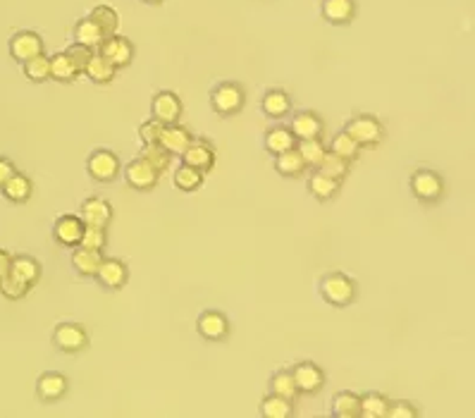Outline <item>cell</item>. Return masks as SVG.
I'll return each instance as SVG.
<instances>
[{
    "label": "cell",
    "instance_id": "d6a6232c",
    "mask_svg": "<svg viewBox=\"0 0 475 418\" xmlns=\"http://www.w3.org/2000/svg\"><path fill=\"white\" fill-rule=\"evenodd\" d=\"M318 172L328 175V177H335V180H342L349 175V160H344L342 155L332 153V151H325L323 160L318 163Z\"/></svg>",
    "mask_w": 475,
    "mask_h": 418
},
{
    "label": "cell",
    "instance_id": "bcb514c9",
    "mask_svg": "<svg viewBox=\"0 0 475 418\" xmlns=\"http://www.w3.org/2000/svg\"><path fill=\"white\" fill-rule=\"evenodd\" d=\"M415 416H418V411H415L408 402L389 404V409H387V418H415Z\"/></svg>",
    "mask_w": 475,
    "mask_h": 418
},
{
    "label": "cell",
    "instance_id": "e575fe53",
    "mask_svg": "<svg viewBox=\"0 0 475 418\" xmlns=\"http://www.w3.org/2000/svg\"><path fill=\"white\" fill-rule=\"evenodd\" d=\"M270 390H272V395H279V397H284V400H289V402H294L296 395H298L291 370H277V373L270 378Z\"/></svg>",
    "mask_w": 475,
    "mask_h": 418
},
{
    "label": "cell",
    "instance_id": "ba28073f",
    "mask_svg": "<svg viewBox=\"0 0 475 418\" xmlns=\"http://www.w3.org/2000/svg\"><path fill=\"white\" fill-rule=\"evenodd\" d=\"M99 50H101V55L106 57L108 62L115 65V70L127 67V65L132 62V57H134V45L129 43L125 36H117V34L108 36L106 41L99 45Z\"/></svg>",
    "mask_w": 475,
    "mask_h": 418
},
{
    "label": "cell",
    "instance_id": "5bb4252c",
    "mask_svg": "<svg viewBox=\"0 0 475 418\" xmlns=\"http://www.w3.org/2000/svg\"><path fill=\"white\" fill-rule=\"evenodd\" d=\"M129 270L122 260L117 258H103L99 265V273H96V280L106 287V290H122L127 285Z\"/></svg>",
    "mask_w": 475,
    "mask_h": 418
},
{
    "label": "cell",
    "instance_id": "7c38bea8",
    "mask_svg": "<svg viewBox=\"0 0 475 418\" xmlns=\"http://www.w3.org/2000/svg\"><path fill=\"white\" fill-rule=\"evenodd\" d=\"M153 117L162 125H174L181 117V101L172 91H160L153 98Z\"/></svg>",
    "mask_w": 475,
    "mask_h": 418
},
{
    "label": "cell",
    "instance_id": "8992f818",
    "mask_svg": "<svg viewBox=\"0 0 475 418\" xmlns=\"http://www.w3.org/2000/svg\"><path fill=\"white\" fill-rule=\"evenodd\" d=\"M53 342L55 347L60 351H67V354H77V351L86 349L89 344V335L86 330L82 328V325L77 323H62L57 325L55 335H53Z\"/></svg>",
    "mask_w": 475,
    "mask_h": 418
},
{
    "label": "cell",
    "instance_id": "4316f807",
    "mask_svg": "<svg viewBox=\"0 0 475 418\" xmlns=\"http://www.w3.org/2000/svg\"><path fill=\"white\" fill-rule=\"evenodd\" d=\"M275 170L282 177H298V175L303 172L306 170V163H303V158H301V153L296 151V146L294 148H289V151H282V153H277V158H275Z\"/></svg>",
    "mask_w": 475,
    "mask_h": 418
},
{
    "label": "cell",
    "instance_id": "f6af8a7d",
    "mask_svg": "<svg viewBox=\"0 0 475 418\" xmlns=\"http://www.w3.org/2000/svg\"><path fill=\"white\" fill-rule=\"evenodd\" d=\"M162 122H158L153 117V120H148V122H144V125L139 127V136H141V141L144 143H158L160 141V134H162Z\"/></svg>",
    "mask_w": 475,
    "mask_h": 418
},
{
    "label": "cell",
    "instance_id": "277c9868",
    "mask_svg": "<svg viewBox=\"0 0 475 418\" xmlns=\"http://www.w3.org/2000/svg\"><path fill=\"white\" fill-rule=\"evenodd\" d=\"M411 192L423 204H432V201H437L445 194V182L432 170H418L411 177Z\"/></svg>",
    "mask_w": 475,
    "mask_h": 418
},
{
    "label": "cell",
    "instance_id": "9c48e42d",
    "mask_svg": "<svg viewBox=\"0 0 475 418\" xmlns=\"http://www.w3.org/2000/svg\"><path fill=\"white\" fill-rule=\"evenodd\" d=\"M41 53H43V41L34 31H17V34L10 38V55L15 57L17 62H27L34 55H41Z\"/></svg>",
    "mask_w": 475,
    "mask_h": 418
},
{
    "label": "cell",
    "instance_id": "ab89813d",
    "mask_svg": "<svg viewBox=\"0 0 475 418\" xmlns=\"http://www.w3.org/2000/svg\"><path fill=\"white\" fill-rule=\"evenodd\" d=\"M174 185L181 192H196V189L203 185V172H199L196 167H189V165H181L174 170Z\"/></svg>",
    "mask_w": 475,
    "mask_h": 418
},
{
    "label": "cell",
    "instance_id": "d590c367",
    "mask_svg": "<svg viewBox=\"0 0 475 418\" xmlns=\"http://www.w3.org/2000/svg\"><path fill=\"white\" fill-rule=\"evenodd\" d=\"M296 151L301 153L306 167H318V163L323 160V155H325L328 148L323 146L320 136H318V139H298L296 141Z\"/></svg>",
    "mask_w": 475,
    "mask_h": 418
},
{
    "label": "cell",
    "instance_id": "e0dca14e",
    "mask_svg": "<svg viewBox=\"0 0 475 418\" xmlns=\"http://www.w3.org/2000/svg\"><path fill=\"white\" fill-rule=\"evenodd\" d=\"M291 134L298 139H318L323 132V120L318 117L315 113H311V110H301V113H296L291 117Z\"/></svg>",
    "mask_w": 475,
    "mask_h": 418
},
{
    "label": "cell",
    "instance_id": "ffe728a7",
    "mask_svg": "<svg viewBox=\"0 0 475 418\" xmlns=\"http://www.w3.org/2000/svg\"><path fill=\"white\" fill-rule=\"evenodd\" d=\"M356 15L354 0H323V17L330 24H349Z\"/></svg>",
    "mask_w": 475,
    "mask_h": 418
},
{
    "label": "cell",
    "instance_id": "f1b7e54d",
    "mask_svg": "<svg viewBox=\"0 0 475 418\" xmlns=\"http://www.w3.org/2000/svg\"><path fill=\"white\" fill-rule=\"evenodd\" d=\"M294 146H296V136L291 134V129L275 127V129H270V132L265 134V148H268L272 155H277L282 151H289V148H294Z\"/></svg>",
    "mask_w": 475,
    "mask_h": 418
},
{
    "label": "cell",
    "instance_id": "ee69618b",
    "mask_svg": "<svg viewBox=\"0 0 475 418\" xmlns=\"http://www.w3.org/2000/svg\"><path fill=\"white\" fill-rule=\"evenodd\" d=\"M65 55L69 57V62L74 65V70L82 75L84 67H86V62L91 60V55H94V48H89V45H82V43H74V45H69V48L65 50Z\"/></svg>",
    "mask_w": 475,
    "mask_h": 418
},
{
    "label": "cell",
    "instance_id": "6da1fadb",
    "mask_svg": "<svg viewBox=\"0 0 475 418\" xmlns=\"http://www.w3.org/2000/svg\"><path fill=\"white\" fill-rule=\"evenodd\" d=\"M320 294L323 299L332 306H349L356 299V285L354 280L342 275V273H330L323 277L320 282Z\"/></svg>",
    "mask_w": 475,
    "mask_h": 418
},
{
    "label": "cell",
    "instance_id": "7dc6e473",
    "mask_svg": "<svg viewBox=\"0 0 475 418\" xmlns=\"http://www.w3.org/2000/svg\"><path fill=\"white\" fill-rule=\"evenodd\" d=\"M12 175H15V165H12L8 158H0V187H3Z\"/></svg>",
    "mask_w": 475,
    "mask_h": 418
},
{
    "label": "cell",
    "instance_id": "d6986e66",
    "mask_svg": "<svg viewBox=\"0 0 475 418\" xmlns=\"http://www.w3.org/2000/svg\"><path fill=\"white\" fill-rule=\"evenodd\" d=\"M36 392L43 402H55L67 392V378L60 373H43L36 383Z\"/></svg>",
    "mask_w": 475,
    "mask_h": 418
},
{
    "label": "cell",
    "instance_id": "f546056e",
    "mask_svg": "<svg viewBox=\"0 0 475 418\" xmlns=\"http://www.w3.org/2000/svg\"><path fill=\"white\" fill-rule=\"evenodd\" d=\"M308 189H311V194H313L315 199L328 201L337 192H340V180L328 177V175H323V172H318V170H315V172L311 175V180H308Z\"/></svg>",
    "mask_w": 475,
    "mask_h": 418
},
{
    "label": "cell",
    "instance_id": "681fc988",
    "mask_svg": "<svg viewBox=\"0 0 475 418\" xmlns=\"http://www.w3.org/2000/svg\"><path fill=\"white\" fill-rule=\"evenodd\" d=\"M144 3H151V5H158V3H162V0H144Z\"/></svg>",
    "mask_w": 475,
    "mask_h": 418
},
{
    "label": "cell",
    "instance_id": "7a4b0ae2",
    "mask_svg": "<svg viewBox=\"0 0 475 418\" xmlns=\"http://www.w3.org/2000/svg\"><path fill=\"white\" fill-rule=\"evenodd\" d=\"M344 132H347V134L351 136V139L359 143L361 148L377 146V143L385 139V129H382L380 122H377L375 117H370V115H359V117H354V120H351V122H347Z\"/></svg>",
    "mask_w": 475,
    "mask_h": 418
},
{
    "label": "cell",
    "instance_id": "7bdbcfd3",
    "mask_svg": "<svg viewBox=\"0 0 475 418\" xmlns=\"http://www.w3.org/2000/svg\"><path fill=\"white\" fill-rule=\"evenodd\" d=\"M27 292H29V285H24L22 280H17L15 275H10V273L5 277H0V294L12 299V302H15V299H22Z\"/></svg>",
    "mask_w": 475,
    "mask_h": 418
},
{
    "label": "cell",
    "instance_id": "836d02e7",
    "mask_svg": "<svg viewBox=\"0 0 475 418\" xmlns=\"http://www.w3.org/2000/svg\"><path fill=\"white\" fill-rule=\"evenodd\" d=\"M330 151L332 153H337V155H342L344 160H356L359 158V153H361V146L359 143H356L354 139H351V136L344 132H337L335 136H332V141H330Z\"/></svg>",
    "mask_w": 475,
    "mask_h": 418
},
{
    "label": "cell",
    "instance_id": "ac0fdd59",
    "mask_svg": "<svg viewBox=\"0 0 475 418\" xmlns=\"http://www.w3.org/2000/svg\"><path fill=\"white\" fill-rule=\"evenodd\" d=\"M191 139H194V136L189 134L184 127H179L177 122H174V125L162 127V134H160L158 143L170 155H181V153H184V148L189 146V143H191Z\"/></svg>",
    "mask_w": 475,
    "mask_h": 418
},
{
    "label": "cell",
    "instance_id": "5b68a950",
    "mask_svg": "<svg viewBox=\"0 0 475 418\" xmlns=\"http://www.w3.org/2000/svg\"><path fill=\"white\" fill-rule=\"evenodd\" d=\"M86 170L96 182H113L117 175H120V158H117L113 151L101 148V151L91 153Z\"/></svg>",
    "mask_w": 475,
    "mask_h": 418
},
{
    "label": "cell",
    "instance_id": "4dcf8cb0",
    "mask_svg": "<svg viewBox=\"0 0 475 418\" xmlns=\"http://www.w3.org/2000/svg\"><path fill=\"white\" fill-rule=\"evenodd\" d=\"M89 19H94V22L99 24V29L106 34V38L117 34V27H120V17H117V12L110 8V5H99V8H94Z\"/></svg>",
    "mask_w": 475,
    "mask_h": 418
},
{
    "label": "cell",
    "instance_id": "8fae6325",
    "mask_svg": "<svg viewBox=\"0 0 475 418\" xmlns=\"http://www.w3.org/2000/svg\"><path fill=\"white\" fill-rule=\"evenodd\" d=\"M291 375H294L296 390L303 392V395H315V392H320L325 385V373L311 361L298 363L296 368L291 370Z\"/></svg>",
    "mask_w": 475,
    "mask_h": 418
},
{
    "label": "cell",
    "instance_id": "4fadbf2b",
    "mask_svg": "<svg viewBox=\"0 0 475 418\" xmlns=\"http://www.w3.org/2000/svg\"><path fill=\"white\" fill-rule=\"evenodd\" d=\"M196 330L208 342H220V339H225L227 332H230V323H227V318L220 311H203L199 316Z\"/></svg>",
    "mask_w": 475,
    "mask_h": 418
},
{
    "label": "cell",
    "instance_id": "c3c4849f",
    "mask_svg": "<svg viewBox=\"0 0 475 418\" xmlns=\"http://www.w3.org/2000/svg\"><path fill=\"white\" fill-rule=\"evenodd\" d=\"M10 263H12V256L8 251H0V277H5L10 273Z\"/></svg>",
    "mask_w": 475,
    "mask_h": 418
},
{
    "label": "cell",
    "instance_id": "b9f144b4",
    "mask_svg": "<svg viewBox=\"0 0 475 418\" xmlns=\"http://www.w3.org/2000/svg\"><path fill=\"white\" fill-rule=\"evenodd\" d=\"M108 244L106 237V227H94V225H84V234L79 239V246H86V249L103 251Z\"/></svg>",
    "mask_w": 475,
    "mask_h": 418
},
{
    "label": "cell",
    "instance_id": "603a6c76",
    "mask_svg": "<svg viewBox=\"0 0 475 418\" xmlns=\"http://www.w3.org/2000/svg\"><path fill=\"white\" fill-rule=\"evenodd\" d=\"M332 414L337 418H359L361 416V397L354 392H337L332 397Z\"/></svg>",
    "mask_w": 475,
    "mask_h": 418
},
{
    "label": "cell",
    "instance_id": "52a82bcc",
    "mask_svg": "<svg viewBox=\"0 0 475 418\" xmlns=\"http://www.w3.org/2000/svg\"><path fill=\"white\" fill-rule=\"evenodd\" d=\"M158 177L160 172L148 165L144 158H136L125 167V182L132 189H136V192H148V189H153L158 185Z\"/></svg>",
    "mask_w": 475,
    "mask_h": 418
},
{
    "label": "cell",
    "instance_id": "8d00e7d4",
    "mask_svg": "<svg viewBox=\"0 0 475 418\" xmlns=\"http://www.w3.org/2000/svg\"><path fill=\"white\" fill-rule=\"evenodd\" d=\"M139 158H144L148 165H151L153 170H158V172H165V170L170 167L172 155L167 153L165 148L160 146V143H144Z\"/></svg>",
    "mask_w": 475,
    "mask_h": 418
},
{
    "label": "cell",
    "instance_id": "2e32d148",
    "mask_svg": "<svg viewBox=\"0 0 475 418\" xmlns=\"http://www.w3.org/2000/svg\"><path fill=\"white\" fill-rule=\"evenodd\" d=\"M84 225H94V227H108L110 220H113V206L108 204L106 199H86L82 206V215Z\"/></svg>",
    "mask_w": 475,
    "mask_h": 418
},
{
    "label": "cell",
    "instance_id": "60d3db41",
    "mask_svg": "<svg viewBox=\"0 0 475 418\" xmlns=\"http://www.w3.org/2000/svg\"><path fill=\"white\" fill-rule=\"evenodd\" d=\"M22 65H24V75H27V79L36 82V84L50 79V57H45L43 53L34 55L31 60L22 62Z\"/></svg>",
    "mask_w": 475,
    "mask_h": 418
},
{
    "label": "cell",
    "instance_id": "cb8c5ba5",
    "mask_svg": "<svg viewBox=\"0 0 475 418\" xmlns=\"http://www.w3.org/2000/svg\"><path fill=\"white\" fill-rule=\"evenodd\" d=\"M115 65L108 62L106 57H103L101 53H94L91 55V60L86 62V67H84V75L89 77L91 82L96 84H108L115 79Z\"/></svg>",
    "mask_w": 475,
    "mask_h": 418
},
{
    "label": "cell",
    "instance_id": "d4e9b609",
    "mask_svg": "<svg viewBox=\"0 0 475 418\" xmlns=\"http://www.w3.org/2000/svg\"><path fill=\"white\" fill-rule=\"evenodd\" d=\"M260 108H263V113L268 117H272V120H279V117H284L289 113L291 98L284 94V91L272 89V91H268V94L263 96V103H260Z\"/></svg>",
    "mask_w": 475,
    "mask_h": 418
},
{
    "label": "cell",
    "instance_id": "7402d4cb",
    "mask_svg": "<svg viewBox=\"0 0 475 418\" xmlns=\"http://www.w3.org/2000/svg\"><path fill=\"white\" fill-rule=\"evenodd\" d=\"M10 275H15L17 280H22L24 285H36L38 277H41V265L36 263L31 256H15L10 263Z\"/></svg>",
    "mask_w": 475,
    "mask_h": 418
},
{
    "label": "cell",
    "instance_id": "30bf717a",
    "mask_svg": "<svg viewBox=\"0 0 475 418\" xmlns=\"http://www.w3.org/2000/svg\"><path fill=\"white\" fill-rule=\"evenodd\" d=\"M181 163L189 167H196L199 172H208V170L213 167V163H216V151H213V146L208 141H194L184 148V153H181Z\"/></svg>",
    "mask_w": 475,
    "mask_h": 418
},
{
    "label": "cell",
    "instance_id": "f35d334b",
    "mask_svg": "<svg viewBox=\"0 0 475 418\" xmlns=\"http://www.w3.org/2000/svg\"><path fill=\"white\" fill-rule=\"evenodd\" d=\"M77 77H79V72L74 70V65L69 62V57L65 53H57L50 57V79L55 82H74Z\"/></svg>",
    "mask_w": 475,
    "mask_h": 418
},
{
    "label": "cell",
    "instance_id": "44dd1931",
    "mask_svg": "<svg viewBox=\"0 0 475 418\" xmlns=\"http://www.w3.org/2000/svg\"><path fill=\"white\" fill-rule=\"evenodd\" d=\"M101 260H103L101 251L86 249V246H77V251L72 253V265L82 277H96Z\"/></svg>",
    "mask_w": 475,
    "mask_h": 418
},
{
    "label": "cell",
    "instance_id": "9a60e30c",
    "mask_svg": "<svg viewBox=\"0 0 475 418\" xmlns=\"http://www.w3.org/2000/svg\"><path fill=\"white\" fill-rule=\"evenodd\" d=\"M84 234V220L77 215H62L53 225V237L62 246H79V239Z\"/></svg>",
    "mask_w": 475,
    "mask_h": 418
},
{
    "label": "cell",
    "instance_id": "74e56055",
    "mask_svg": "<svg viewBox=\"0 0 475 418\" xmlns=\"http://www.w3.org/2000/svg\"><path fill=\"white\" fill-rule=\"evenodd\" d=\"M389 402L377 392H368L361 397V416L363 418H387Z\"/></svg>",
    "mask_w": 475,
    "mask_h": 418
},
{
    "label": "cell",
    "instance_id": "1f68e13d",
    "mask_svg": "<svg viewBox=\"0 0 475 418\" xmlns=\"http://www.w3.org/2000/svg\"><path fill=\"white\" fill-rule=\"evenodd\" d=\"M260 414L265 418H289L294 414V407H291L289 400L279 395H268L263 402H260Z\"/></svg>",
    "mask_w": 475,
    "mask_h": 418
},
{
    "label": "cell",
    "instance_id": "3957f363",
    "mask_svg": "<svg viewBox=\"0 0 475 418\" xmlns=\"http://www.w3.org/2000/svg\"><path fill=\"white\" fill-rule=\"evenodd\" d=\"M211 103H213V110H216L218 115H223V117L237 115L239 110L244 108V89L234 82H223L213 89Z\"/></svg>",
    "mask_w": 475,
    "mask_h": 418
},
{
    "label": "cell",
    "instance_id": "83f0119b",
    "mask_svg": "<svg viewBox=\"0 0 475 418\" xmlns=\"http://www.w3.org/2000/svg\"><path fill=\"white\" fill-rule=\"evenodd\" d=\"M74 38L77 43L82 45H89V48H99V45L106 41V34L99 29V24L94 22V19H82L79 24L74 27Z\"/></svg>",
    "mask_w": 475,
    "mask_h": 418
},
{
    "label": "cell",
    "instance_id": "484cf974",
    "mask_svg": "<svg viewBox=\"0 0 475 418\" xmlns=\"http://www.w3.org/2000/svg\"><path fill=\"white\" fill-rule=\"evenodd\" d=\"M0 189H3L5 199L12 201V204H24V201H29V196H31V180L27 175L15 172Z\"/></svg>",
    "mask_w": 475,
    "mask_h": 418
}]
</instances>
